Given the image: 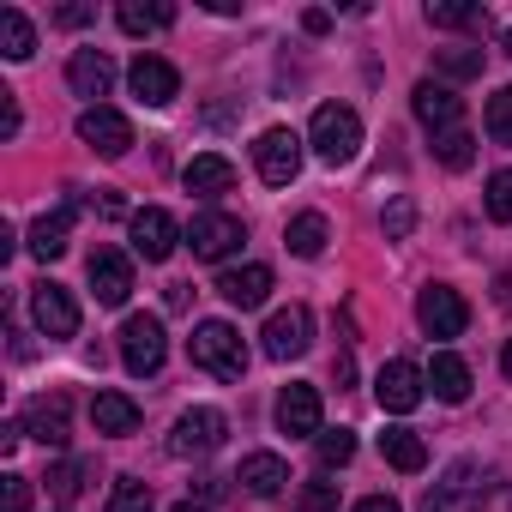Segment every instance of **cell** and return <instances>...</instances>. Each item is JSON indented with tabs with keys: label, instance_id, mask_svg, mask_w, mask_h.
Listing matches in <instances>:
<instances>
[{
	"label": "cell",
	"instance_id": "obj_1",
	"mask_svg": "<svg viewBox=\"0 0 512 512\" xmlns=\"http://www.w3.org/2000/svg\"><path fill=\"white\" fill-rule=\"evenodd\" d=\"M308 145H314V157L332 163V169L356 163V157H362V115H356L350 103H320L314 121H308Z\"/></svg>",
	"mask_w": 512,
	"mask_h": 512
},
{
	"label": "cell",
	"instance_id": "obj_2",
	"mask_svg": "<svg viewBox=\"0 0 512 512\" xmlns=\"http://www.w3.org/2000/svg\"><path fill=\"white\" fill-rule=\"evenodd\" d=\"M193 368L217 374V380H241L247 374V344L229 320H199L193 326Z\"/></svg>",
	"mask_w": 512,
	"mask_h": 512
},
{
	"label": "cell",
	"instance_id": "obj_3",
	"mask_svg": "<svg viewBox=\"0 0 512 512\" xmlns=\"http://www.w3.org/2000/svg\"><path fill=\"white\" fill-rule=\"evenodd\" d=\"M163 356H169L163 320H157V314H127V326H121V368L145 380V374L163 368Z\"/></svg>",
	"mask_w": 512,
	"mask_h": 512
},
{
	"label": "cell",
	"instance_id": "obj_4",
	"mask_svg": "<svg viewBox=\"0 0 512 512\" xmlns=\"http://www.w3.org/2000/svg\"><path fill=\"white\" fill-rule=\"evenodd\" d=\"M308 344H314V314H308L302 302L278 308V314L266 320V332H260V350H266L272 362H296V356H308Z\"/></svg>",
	"mask_w": 512,
	"mask_h": 512
},
{
	"label": "cell",
	"instance_id": "obj_5",
	"mask_svg": "<svg viewBox=\"0 0 512 512\" xmlns=\"http://www.w3.org/2000/svg\"><path fill=\"white\" fill-rule=\"evenodd\" d=\"M253 169H260L266 187H290L302 175V139L290 127H266L260 145H253Z\"/></svg>",
	"mask_w": 512,
	"mask_h": 512
},
{
	"label": "cell",
	"instance_id": "obj_6",
	"mask_svg": "<svg viewBox=\"0 0 512 512\" xmlns=\"http://www.w3.org/2000/svg\"><path fill=\"white\" fill-rule=\"evenodd\" d=\"M223 434H229V416H223V410H211V404H193V410L175 422L169 452H175V458H205V452H217V446H223Z\"/></svg>",
	"mask_w": 512,
	"mask_h": 512
},
{
	"label": "cell",
	"instance_id": "obj_7",
	"mask_svg": "<svg viewBox=\"0 0 512 512\" xmlns=\"http://www.w3.org/2000/svg\"><path fill=\"white\" fill-rule=\"evenodd\" d=\"M422 392H428V374H422L416 362H404V356H392V362L374 374V398H380V410H392V416H410V410L422 404Z\"/></svg>",
	"mask_w": 512,
	"mask_h": 512
},
{
	"label": "cell",
	"instance_id": "obj_8",
	"mask_svg": "<svg viewBox=\"0 0 512 512\" xmlns=\"http://www.w3.org/2000/svg\"><path fill=\"white\" fill-rule=\"evenodd\" d=\"M416 320H422L428 338H458V332L470 326V308H464V296H458L452 284H428V290L416 296Z\"/></svg>",
	"mask_w": 512,
	"mask_h": 512
},
{
	"label": "cell",
	"instance_id": "obj_9",
	"mask_svg": "<svg viewBox=\"0 0 512 512\" xmlns=\"http://www.w3.org/2000/svg\"><path fill=\"white\" fill-rule=\"evenodd\" d=\"M79 139H85L97 157H127V151H133V121H127L121 109L97 103V109L79 115Z\"/></svg>",
	"mask_w": 512,
	"mask_h": 512
},
{
	"label": "cell",
	"instance_id": "obj_10",
	"mask_svg": "<svg viewBox=\"0 0 512 512\" xmlns=\"http://www.w3.org/2000/svg\"><path fill=\"white\" fill-rule=\"evenodd\" d=\"M241 241H247V229H241V217H229V211H199L193 229H187V247L199 253V260H229Z\"/></svg>",
	"mask_w": 512,
	"mask_h": 512
},
{
	"label": "cell",
	"instance_id": "obj_11",
	"mask_svg": "<svg viewBox=\"0 0 512 512\" xmlns=\"http://www.w3.org/2000/svg\"><path fill=\"white\" fill-rule=\"evenodd\" d=\"M127 85H133V97H139L145 109H169V103L181 97V73H175L163 55H139V61L127 67Z\"/></svg>",
	"mask_w": 512,
	"mask_h": 512
},
{
	"label": "cell",
	"instance_id": "obj_12",
	"mask_svg": "<svg viewBox=\"0 0 512 512\" xmlns=\"http://www.w3.org/2000/svg\"><path fill=\"white\" fill-rule=\"evenodd\" d=\"M85 278H91V290H97L103 308H121V302L133 296V260H127V253H115V247H97V253H91Z\"/></svg>",
	"mask_w": 512,
	"mask_h": 512
},
{
	"label": "cell",
	"instance_id": "obj_13",
	"mask_svg": "<svg viewBox=\"0 0 512 512\" xmlns=\"http://www.w3.org/2000/svg\"><path fill=\"white\" fill-rule=\"evenodd\" d=\"M31 320H37L43 338H73V332H79V302H73V290L37 284V290H31Z\"/></svg>",
	"mask_w": 512,
	"mask_h": 512
},
{
	"label": "cell",
	"instance_id": "obj_14",
	"mask_svg": "<svg viewBox=\"0 0 512 512\" xmlns=\"http://www.w3.org/2000/svg\"><path fill=\"white\" fill-rule=\"evenodd\" d=\"M175 241H181V223L163 211V205H145V211H133V253L139 260H169L175 253Z\"/></svg>",
	"mask_w": 512,
	"mask_h": 512
},
{
	"label": "cell",
	"instance_id": "obj_15",
	"mask_svg": "<svg viewBox=\"0 0 512 512\" xmlns=\"http://www.w3.org/2000/svg\"><path fill=\"white\" fill-rule=\"evenodd\" d=\"M410 103H416V121L440 139V133H452V127H464V103H458V91L452 85H434V79H422L416 91H410Z\"/></svg>",
	"mask_w": 512,
	"mask_h": 512
},
{
	"label": "cell",
	"instance_id": "obj_16",
	"mask_svg": "<svg viewBox=\"0 0 512 512\" xmlns=\"http://www.w3.org/2000/svg\"><path fill=\"white\" fill-rule=\"evenodd\" d=\"M217 296L229 302V308H260L266 296H272V266H260V260H247V266H229L223 278H217Z\"/></svg>",
	"mask_w": 512,
	"mask_h": 512
},
{
	"label": "cell",
	"instance_id": "obj_17",
	"mask_svg": "<svg viewBox=\"0 0 512 512\" xmlns=\"http://www.w3.org/2000/svg\"><path fill=\"white\" fill-rule=\"evenodd\" d=\"M278 428L284 434H302V440H320V386H284L278 392Z\"/></svg>",
	"mask_w": 512,
	"mask_h": 512
},
{
	"label": "cell",
	"instance_id": "obj_18",
	"mask_svg": "<svg viewBox=\"0 0 512 512\" xmlns=\"http://www.w3.org/2000/svg\"><path fill=\"white\" fill-rule=\"evenodd\" d=\"M73 211H79V199H67V205H55V211H43L37 223H31V253L37 260H61L67 253V241H73Z\"/></svg>",
	"mask_w": 512,
	"mask_h": 512
},
{
	"label": "cell",
	"instance_id": "obj_19",
	"mask_svg": "<svg viewBox=\"0 0 512 512\" xmlns=\"http://www.w3.org/2000/svg\"><path fill=\"white\" fill-rule=\"evenodd\" d=\"M235 482H241L247 494H260V500H278L284 482H290V464H284L278 452H247L241 470H235Z\"/></svg>",
	"mask_w": 512,
	"mask_h": 512
},
{
	"label": "cell",
	"instance_id": "obj_20",
	"mask_svg": "<svg viewBox=\"0 0 512 512\" xmlns=\"http://www.w3.org/2000/svg\"><path fill=\"white\" fill-rule=\"evenodd\" d=\"M67 85H73L79 97H91V109H97V97H109V85H115V61H109L103 49H79V55L67 61Z\"/></svg>",
	"mask_w": 512,
	"mask_h": 512
},
{
	"label": "cell",
	"instance_id": "obj_21",
	"mask_svg": "<svg viewBox=\"0 0 512 512\" xmlns=\"http://www.w3.org/2000/svg\"><path fill=\"white\" fill-rule=\"evenodd\" d=\"M25 434H31L37 446L61 452V446H67V398H61V392H55V398H31V404H25Z\"/></svg>",
	"mask_w": 512,
	"mask_h": 512
},
{
	"label": "cell",
	"instance_id": "obj_22",
	"mask_svg": "<svg viewBox=\"0 0 512 512\" xmlns=\"http://www.w3.org/2000/svg\"><path fill=\"white\" fill-rule=\"evenodd\" d=\"M181 181H187V193L217 199V193H229V187H235V163H229V157H217V151H205V157H193V163L181 169Z\"/></svg>",
	"mask_w": 512,
	"mask_h": 512
},
{
	"label": "cell",
	"instance_id": "obj_23",
	"mask_svg": "<svg viewBox=\"0 0 512 512\" xmlns=\"http://www.w3.org/2000/svg\"><path fill=\"white\" fill-rule=\"evenodd\" d=\"M428 386H434L440 404H464V398H470V368H464L452 350H440V356L428 362Z\"/></svg>",
	"mask_w": 512,
	"mask_h": 512
},
{
	"label": "cell",
	"instance_id": "obj_24",
	"mask_svg": "<svg viewBox=\"0 0 512 512\" xmlns=\"http://www.w3.org/2000/svg\"><path fill=\"white\" fill-rule=\"evenodd\" d=\"M91 422H97V434H133L139 428V404L127 392H97L91 398Z\"/></svg>",
	"mask_w": 512,
	"mask_h": 512
},
{
	"label": "cell",
	"instance_id": "obj_25",
	"mask_svg": "<svg viewBox=\"0 0 512 512\" xmlns=\"http://www.w3.org/2000/svg\"><path fill=\"white\" fill-rule=\"evenodd\" d=\"M380 458H386L392 470L416 476V470L428 464V446H422V434H416V428H386V434H380Z\"/></svg>",
	"mask_w": 512,
	"mask_h": 512
},
{
	"label": "cell",
	"instance_id": "obj_26",
	"mask_svg": "<svg viewBox=\"0 0 512 512\" xmlns=\"http://www.w3.org/2000/svg\"><path fill=\"white\" fill-rule=\"evenodd\" d=\"M284 241H290V253H296V260H320V253H326V241H332V223H326L320 211H302V217H290Z\"/></svg>",
	"mask_w": 512,
	"mask_h": 512
},
{
	"label": "cell",
	"instance_id": "obj_27",
	"mask_svg": "<svg viewBox=\"0 0 512 512\" xmlns=\"http://www.w3.org/2000/svg\"><path fill=\"white\" fill-rule=\"evenodd\" d=\"M115 19H121V31H127V37H151V31H163V25H175V7H163V0H157V7L121 0V7H115Z\"/></svg>",
	"mask_w": 512,
	"mask_h": 512
},
{
	"label": "cell",
	"instance_id": "obj_28",
	"mask_svg": "<svg viewBox=\"0 0 512 512\" xmlns=\"http://www.w3.org/2000/svg\"><path fill=\"white\" fill-rule=\"evenodd\" d=\"M0 49H7V61H31L37 55V31H31V19L19 7L0 13Z\"/></svg>",
	"mask_w": 512,
	"mask_h": 512
},
{
	"label": "cell",
	"instance_id": "obj_29",
	"mask_svg": "<svg viewBox=\"0 0 512 512\" xmlns=\"http://www.w3.org/2000/svg\"><path fill=\"white\" fill-rule=\"evenodd\" d=\"M482 0H428V25H446V31H464V25H482Z\"/></svg>",
	"mask_w": 512,
	"mask_h": 512
},
{
	"label": "cell",
	"instance_id": "obj_30",
	"mask_svg": "<svg viewBox=\"0 0 512 512\" xmlns=\"http://www.w3.org/2000/svg\"><path fill=\"white\" fill-rule=\"evenodd\" d=\"M314 452H320V470H344V464L356 458V434H350V428H320Z\"/></svg>",
	"mask_w": 512,
	"mask_h": 512
},
{
	"label": "cell",
	"instance_id": "obj_31",
	"mask_svg": "<svg viewBox=\"0 0 512 512\" xmlns=\"http://www.w3.org/2000/svg\"><path fill=\"white\" fill-rule=\"evenodd\" d=\"M91 470H97L91 458H67V464H55V470H49V488H55L61 500H73V494H85V482H91Z\"/></svg>",
	"mask_w": 512,
	"mask_h": 512
},
{
	"label": "cell",
	"instance_id": "obj_32",
	"mask_svg": "<svg viewBox=\"0 0 512 512\" xmlns=\"http://www.w3.org/2000/svg\"><path fill=\"white\" fill-rule=\"evenodd\" d=\"M434 157H440L446 169H470V157H476V139H470L464 127H452V133H440V139H434Z\"/></svg>",
	"mask_w": 512,
	"mask_h": 512
},
{
	"label": "cell",
	"instance_id": "obj_33",
	"mask_svg": "<svg viewBox=\"0 0 512 512\" xmlns=\"http://www.w3.org/2000/svg\"><path fill=\"white\" fill-rule=\"evenodd\" d=\"M482 127H488V139H494V145H512V85L488 97V115H482Z\"/></svg>",
	"mask_w": 512,
	"mask_h": 512
},
{
	"label": "cell",
	"instance_id": "obj_34",
	"mask_svg": "<svg viewBox=\"0 0 512 512\" xmlns=\"http://www.w3.org/2000/svg\"><path fill=\"white\" fill-rule=\"evenodd\" d=\"M103 512H157V506H151V488H145V482H133V476H121Z\"/></svg>",
	"mask_w": 512,
	"mask_h": 512
},
{
	"label": "cell",
	"instance_id": "obj_35",
	"mask_svg": "<svg viewBox=\"0 0 512 512\" xmlns=\"http://www.w3.org/2000/svg\"><path fill=\"white\" fill-rule=\"evenodd\" d=\"M380 223H386V241H404V235L416 229V199H410V193H398V199L386 205V217H380Z\"/></svg>",
	"mask_w": 512,
	"mask_h": 512
},
{
	"label": "cell",
	"instance_id": "obj_36",
	"mask_svg": "<svg viewBox=\"0 0 512 512\" xmlns=\"http://www.w3.org/2000/svg\"><path fill=\"white\" fill-rule=\"evenodd\" d=\"M488 217L494 223H512V169H494L488 175Z\"/></svg>",
	"mask_w": 512,
	"mask_h": 512
},
{
	"label": "cell",
	"instance_id": "obj_37",
	"mask_svg": "<svg viewBox=\"0 0 512 512\" xmlns=\"http://www.w3.org/2000/svg\"><path fill=\"white\" fill-rule=\"evenodd\" d=\"M440 73L446 79H476L482 73V49H440Z\"/></svg>",
	"mask_w": 512,
	"mask_h": 512
},
{
	"label": "cell",
	"instance_id": "obj_38",
	"mask_svg": "<svg viewBox=\"0 0 512 512\" xmlns=\"http://www.w3.org/2000/svg\"><path fill=\"white\" fill-rule=\"evenodd\" d=\"M302 506H308V512H332V506H338V488H332V482H308V488H302Z\"/></svg>",
	"mask_w": 512,
	"mask_h": 512
},
{
	"label": "cell",
	"instance_id": "obj_39",
	"mask_svg": "<svg viewBox=\"0 0 512 512\" xmlns=\"http://www.w3.org/2000/svg\"><path fill=\"white\" fill-rule=\"evenodd\" d=\"M7 512H31V476H7Z\"/></svg>",
	"mask_w": 512,
	"mask_h": 512
},
{
	"label": "cell",
	"instance_id": "obj_40",
	"mask_svg": "<svg viewBox=\"0 0 512 512\" xmlns=\"http://www.w3.org/2000/svg\"><path fill=\"white\" fill-rule=\"evenodd\" d=\"M19 133V103H13V91L0 85V139H13Z\"/></svg>",
	"mask_w": 512,
	"mask_h": 512
},
{
	"label": "cell",
	"instance_id": "obj_41",
	"mask_svg": "<svg viewBox=\"0 0 512 512\" xmlns=\"http://www.w3.org/2000/svg\"><path fill=\"white\" fill-rule=\"evenodd\" d=\"M350 512H404V506H398L392 494H368V500H356Z\"/></svg>",
	"mask_w": 512,
	"mask_h": 512
},
{
	"label": "cell",
	"instance_id": "obj_42",
	"mask_svg": "<svg viewBox=\"0 0 512 512\" xmlns=\"http://www.w3.org/2000/svg\"><path fill=\"white\" fill-rule=\"evenodd\" d=\"M55 25H67V31H79V25H91V7H61V13H55Z\"/></svg>",
	"mask_w": 512,
	"mask_h": 512
},
{
	"label": "cell",
	"instance_id": "obj_43",
	"mask_svg": "<svg viewBox=\"0 0 512 512\" xmlns=\"http://www.w3.org/2000/svg\"><path fill=\"white\" fill-rule=\"evenodd\" d=\"M302 25H308L314 37H326V31H332V13H320V7H314V13H302Z\"/></svg>",
	"mask_w": 512,
	"mask_h": 512
},
{
	"label": "cell",
	"instance_id": "obj_44",
	"mask_svg": "<svg viewBox=\"0 0 512 512\" xmlns=\"http://www.w3.org/2000/svg\"><path fill=\"white\" fill-rule=\"evenodd\" d=\"M97 211H103V217H121L127 205H121V193H103V199H97Z\"/></svg>",
	"mask_w": 512,
	"mask_h": 512
},
{
	"label": "cell",
	"instance_id": "obj_45",
	"mask_svg": "<svg viewBox=\"0 0 512 512\" xmlns=\"http://www.w3.org/2000/svg\"><path fill=\"white\" fill-rule=\"evenodd\" d=\"M175 512H211V506H205V500H181Z\"/></svg>",
	"mask_w": 512,
	"mask_h": 512
},
{
	"label": "cell",
	"instance_id": "obj_46",
	"mask_svg": "<svg viewBox=\"0 0 512 512\" xmlns=\"http://www.w3.org/2000/svg\"><path fill=\"white\" fill-rule=\"evenodd\" d=\"M500 368H506V380H512V338H506V350H500Z\"/></svg>",
	"mask_w": 512,
	"mask_h": 512
},
{
	"label": "cell",
	"instance_id": "obj_47",
	"mask_svg": "<svg viewBox=\"0 0 512 512\" xmlns=\"http://www.w3.org/2000/svg\"><path fill=\"white\" fill-rule=\"evenodd\" d=\"M506 55H512V31H506Z\"/></svg>",
	"mask_w": 512,
	"mask_h": 512
}]
</instances>
